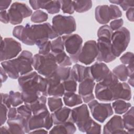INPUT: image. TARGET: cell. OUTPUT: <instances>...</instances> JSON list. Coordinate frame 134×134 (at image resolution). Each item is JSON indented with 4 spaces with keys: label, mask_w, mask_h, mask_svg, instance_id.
<instances>
[{
    "label": "cell",
    "mask_w": 134,
    "mask_h": 134,
    "mask_svg": "<svg viewBox=\"0 0 134 134\" xmlns=\"http://www.w3.org/2000/svg\"><path fill=\"white\" fill-rule=\"evenodd\" d=\"M25 28L28 46L36 44L37 46L41 42L59 37L49 23L37 25L27 23Z\"/></svg>",
    "instance_id": "obj_1"
},
{
    "label": "cell",
    "mask_w": 134,
    "mask_h": 134,
    "mask_svg": "<svg viewBox=\"0 0 134 134\" xmlns=\"http://www.w3.org/2000/svg\"><path fill=\"white\" fill-rule=\"evenodd\" d=\"M20 90L40 92L42 95L47 96L48 82L47 79L32 71L20 75L18 80Z\"/></svg>",
    "instance_id": "obj_2"
},
{
    "label": "cell",
    "mask_w": 134,
    "mask_h": 134,
    "mask_svg": "<svg viewBox=\"0 0 134 134\" xmlns=\"http://www.w3.org/2000/svg\"><path fill=\"white\" fill-rule=\"evenodd\" d=\"M32 66L39 74L49 77L56 71L58 66L52 52L46 55L36 54L34 56Z\"/></svg>",
    "instance_id": "obj_3"
},
{
    "label": "cell",
    "mask_w": 134,
    "mask_h": 134,
    "mask_svg": "<svg viewBox=\"0 0 134 134\" xmlns=\"http://www.w3.org/2000/svg\"><path fill=\"white\" fill-rule=\"evenodd\" d=\"M53 124L51 114L47 108L39 113L33 114L27 119L26 133H29L31 131L42 128L49 130Z\"/></svg>",
    "instance_id": "obj_4"
},
{
    "label": "cell",
    "mask_w": 134,
    "mask_h": 134,
    "mask_svg": "<svg viewBox=\"0 0 134 134\" xmlns=\"http://www.w3.org/2000/svg\"><path fill=\"white\" fill-rule=\"evenodd\" d=\"M130 40V33L129 30L124 27L113 33L111 43L114 55L117 58L127 49Z\"/></svg>",
    "instance_id": "obj_5"
},
{
    "label": "cell",
    "mask_w": 134,
    "mask_h": 134,
    "mask_svg": "<svg viewBox=\"0 0 134 134\" xmlns=\"http://www.w3.org/2000/svg\"><path fill=\"white\" fill-rule=\"evenodd\" d=\"M52 27L59 36L70 35L76 29V24L74 18L72 16L57 15L52 19Z\"/></svg>",
    "instance_id": "obj_6"
},
{
    "label": "cell",
    "mask_w": 134,
    "mask_h": 134,
    "mask_svg": "<svg viewBox=\"0 0 134 134\" xmlns=\"http://www.w3.org/2000/svg\"><path fill=\"white\" fill-rule=\"evenodd\" d=\"M64 48L73 63L79 61V57L81 52L83 39L77 34H70L63 35L62 37Z\"/></svg>",
    "instance_id": "obj_7"
},
{
    "label": "cell",
    "mask_w": 134,
    "mask_h": 134,
    "mask_svg": "<svg viewBox=\"0 0 134 134\" xmlns=\"http://www.w3.org/2000/svg\"><path fill=\"white\" fill-rule=\"evenodd\" d=\"M71 118L72 122L76 124L79 131L82 132H85L86 129L93 120L86 104H82L72 109Z\"/></svg>",
    "instance_id": "obj_8"
},
{
    "label": "cell",
    "mask_w": 134,
    "mask_h": 134,
    "mask_svg": "<svg viewBox=\"0 0 134 134\" xmlns=\"http://www.w3.org/2000/svg\"><path fill=\"white\" fill-rule=\"evenodd\" d=\"M21 51V44L12 38H1V61L11 60L16 57Z\"/></svg>",
    "instance_id": "obj_9"
},
{
    "label": "cell",
    "mask_w": 134,
    "mask_h": 134,
    "mask_svg": "<svg viewBox=\"0 0 134 134\" xmlns=\"http://www.w3.org/2000/svg\"><path fill=\"white\" fill-rule=\"evenodd\" d=\"M9 23L12 25H18L25 18L32 14V10L25 3L16 2L13 3L8 10Z\"/></svg>",
    "instance_id": "obj_10"
},
{
    "label": "cell",
    "mask_w": 134,
    "mask_h": 134,
    "mask_svg": "<svg viewBox=\"0 0 134 134\" xmlns=\"http://www.w3.org/2000/svg\"><path fill=\"white\" fill-rule=\"evenodd\" d=\"M88 106L93 117L101 123H103L114 113L110 103H99L97 100L93 99L88 103Z\"/></svg>",
    "instance_id": "obj_11"
},
{
    "label": "cell",
    "mask_w": 134,
    "mask_h": 134,
    "mask_svg": "<svg viewBox=\"0 0 134 134\" xmlns=\"http://www.w3.org/2000/svg\"><path fill=\"white\" fill-rule=\"evenodd\" d=\"M98 55L97 42L95 40H88L82 46L79 57V61L86 65L93 63Z\"/></svg>",
    "instance_id": "obj_12"
},
{
    "label": "cell",
    "mask_w": 134,
    "mask_h": 134,
    "mask_svg": "<svg viewBox=\"0 0 134 134\" xmlns=\"http://www.w3.org/2000/svg\"><path fill=\"white\" fill-rule=\"evenodd\" d=\"M12 60L20 75L28 74L33 70L34 56L31 52L28 50H23L17 58Z\"/></svg>",
    "instance_id": "obj_13"
},
{
    "label": "cell",
    "mask_w": 134,
    "mask_h": 134,
    "mask_svg": "<svg viewBox=\"0 0 134 134\" xmlns=\"http://www.w3.org/2000/svg\"><path fill=\"white\" fill-rule=\"evenodd\" d=\"M97 46L98 55L96 59L98 62L108 63L116 59V57L112 52L111 41L98 38Z\"/></svg>",
    "instance_id": "obj_14"
},
{
    "label": "cell",
    "mask_w": 134,
    "mask_h": 134,
    "mask_svg": "<svg viewBox=\"0 0 134 134\" xmlns=\"http://www.w3.org/2000/svg\"><path fill=\"white\" fill-rule=\"evenodd\" d=\"M95 86V82L92 77H88L80 83L78 93L84 103H88L94 99L93 90Z\"/></svg>",
    "instance_id": "obj_15"
},
{
    "label": "cell",
    "mask_w": 134,
    "mask_h": 134,
    "mask_svg": "<svg viewBox=\"0 0 134 134\" xmlns=\"http://www.w3.org/2000/svg\"><path fill=\"white\" fill-rule=\"evenodd\" d=\"M124 129L122 117L118 115H114L104 125L103 133H128Z\"/></svg>",
    "instance_id": "obj_16"
},
{
    "label": "cell",
    "mask_w": 134,
    "mask_h": 134,
    "mask_svg": "<svg viewBox=\"0 0 134 134\" xmlns=\"http://www.w3.org/2000/svg\"><path fill=\"white\" fill-rule=\"evenodd\" d=\"M46 78L48 82V96L54 97L62 96L65 93V90L62 82L57 76L55 73L51 76Z\"/></svg>",
    "instance_id": "obj_17"
},
{
    "label": "cell",
    "mask_w": 134,
    "mask_h": 134,
    "mask_svg": "<svg viewBox=\"0 0 134 134\" xmlns=\"http://www.w3.org/2000/svg\"><path fill=\"white\" fill-rule=\"evenodd\" d=\"M113 100L122 99L129 100L131 98V91L130 86L126 82H119L111 86Z\"/></svg>",
    "instance_id": "obj_18"
},
{
    "label": "cell",
    "mask_w": 134,
    "mask_h": 134,
    "mask_svg": "<svg viewBox=\"0 0 134 134\" xmlns=\"http://www.w3.org/2000/svg\"><path fill=\"white\" fill-rule=\"evenodd\" d=\"M7 124L10 133H26L27 119L19 114L13 118L8 119Z\"/></svg>",
    "instance_id": "obj_19"
},
{
    "label": "cell",
    "mask_w": 134,
    "mask_h": 134,
    "mask_svg": "<svg viewBox=\"0 0 134 134\" xmlns=\"http://www.w3.org/2000/svg\"><path fill=\"white\" fill-rule=\"evenodd\" d=\"M110 71L107 65L102 62H97L90 66L91 76L97 83L104 80Z\"/></svg>",
    "instance_id": "obj_20"
},
{
    "label": "cell",
    "mask_w": 134,
    "mask_h": 134,
    "mask_svg": "<svg viewBox=\"0 0 134 134\" xmlns=\"http://www.w3.org/2000/svg\"><path fill=\"white\" fill-rule=\"evenodd\" d=\"M71 112L72 109L67 107H62L53 112L51 114V116L53 124L54 125H59L67 121L72 122Z\"/></svg>",
    "instance_id": "obj_21"
},
{
    "label": "cell",
    "mask_w": 134,
    "mask_h": 134,
    "mask_svg": "<svg viewBox=\"0 0 134 134\" xmlns=\"http://www.w3.org/2000/svg\"><path fill=\"white\" fill-rule=\"evenodd\" d=\"M111 86H107L102 84L100 82L97 83L95 86V95L96 98L98 100L102 102L112 101L113 94Z\"/></svg>",
    "instance_id": "obj_22"
},
{
    "label": "cell",
    "mask_w": 134,
    "mask_h": 134,
    "mask_svg": "<svg viewBox=\"0 0 134 134\" xmlns=\"http://www.w3.org/2000/svg\"><path fill=\"white\" fill-rule=\"evenodd\" d=\"M71 74L73 78L79 83L81 82L88 77H92L90 72V66L75 64L71 70Z\"/></svg>",
    "instance_id": "obj_23"
},
{
    "label": "cell",
    "mask_w": 134,
    "mask_h": 134,
    "mask_svg": "<svg viewBox=\"0 0 134 134\" xmlns=\"http://www.w3.org/2000/svg\"><path fill=\"white\" fill-rule=\"evenodd\" d=\"M95 17L96 21L103 25L107 24L111 20L109 6L107 5L97 6L95 9Z\"/></svg>",
    "instance_id": "obj_24"
},
{
    "label": "cell",
    "mask_w": 134,
    "mask_h": 134,
    "mask_svg": "<svg viewBox=\"0 0 134 134\" xmlns=\"http://www.w3.org/2000/svg\"><path fill=\"white\" fill-rule=\"evenodd\" d=\"M76 131L74 123L67 121L64 123L55 125L49 132V133H65L73 134Z\"/></svg>",
    "instance_id": "obj_25"
},
{
    "label": "cell",
    "mask_w": 134,
    "mask_h": 134,
    "mask_svg": "<svg viewBox=\"0 0 134 134\" xmlns=\"http://www.w3.org/2000/svg\"><path fill=\"white\" fill-rule=\"evenodd\" d=\"M122 121L124 128L128 133H134V107L131 106L122 116Z\"/></svg>",
    "instance_id": "obj_26"
},
{
    "label": "cell",
    "mask_w": 134,
    "mask_h": 134,
    "mask_svg": "<svg viewBox=\"0 0 134 134\" xmlns=\"http://www.w3.org/2000/svg\"><path fill=\"white\" fill-rule=\"evenodd\" d=\"M2 67L8 76L13 79H17L19 77V73L13 60H9L1 62Z\"/></svg>",
    "instance_id": "obj_27"
},
{
    "label": "cell",
    "mask_w": 134,
    "mask_h": 134,
    "mask_svg": "<svg viewBox=\"0 0 134 134\" xmlns=\"http://www.w3.org/2000/svg\"><path fill=\"white\" fill-rule=\"evenodd\" d=\"M40 8L46 9L50 14L59 13L61 9L60 1H40Z\"/></svg>",
    "instance_id": "obj_28"
},
{
    "label": "cell",
    "mask_w": 134,
    "mask_h": 134,
    "mask_svg": "<svg viewBox=\"0 0 134 134\" xmlns=\"http://www.w3.org/2000/svg\"><path fill=\"white\" fill-rule=\"evenodd\" d=\"M63 95V102L67 106L74 107L83 103L81 96L74 92H65Z\"/></svg>",
    "instance_id": "obj_29"
},
{
    "label": "cell",
    "mask_w": 134,
    "mask_h": 134,
    "mask_svg": "<svg viewBox=\"0 0 134 134\" xmlns=\"http://www.w3.org/2000/svg\"><path fill=\"white\" fill-rule=\"evenodd\" d=\"M46 96L41 95L35 102L27 105H28L31 108L32 114H36L47 108L46 106Z\"/></svg>",
    "instance_id": "obj_30"
},
{
    "label": "cell",
    "mask_w": 134,
    "mask_h": 134,
    "mask_svg": "<svg viewBox=\"0 0 134 134\" xmlns=\"http://www.w3.org/2000/svg\"><path fill=\"white\" fill-rule=\"evenodd\" d=\"M111 106L116 114L121 115L125 113L131 107V104L124 100L117 99L113 102Z\"/></svg>",
    "instance_id": "obj_31"
},
{
    "label": "cell",
    "mask_w": 134,
    "mask_h": 134,
    "mask_svg": "<svg viewBox=\"0 0 134 134\" xmlns=\"http://www.w3.org/2000/svg\"><path fill=\"white\" fill-rule=\"evenodd\" d=\"M112 72L121 82H125L128 79V71L127 66L125 64H120L116 66L113 69Z\"/></svg>",
    "instance_id": "obj_32"
},
{
    "label": "cell",
    "mask_w": 134,
    "mask_h": 134,
    "mask_svg": "<svg viewBox=\"0 0 134 134\" xmlns=\"http://www.w3.org/2000/svg\"><path fill=\"white\" fill-rule=\"evenodd\" d=\"M73 3L74 10L79 13L89 10L92 6V1H74Z\"/></svg>",
    "instance_id": "obj_33"
},
{
    "label": "cell",
    "mask_w": 134,
    "mask_h": 134,
    "mask_svg": "<svg viewBox=\"0 0 134 134\" xmlns=\"http://www.w3.org/2000/svg\"><path fill=\"white\" fill-rule=\"evenodd\" d=\"M53 54L57 63L60 66H69L72 65V62L70 57L66 54L64 51L60 53Z\"/></svg>",
    "instance_id": "obj_34"
},
{
    "label": "cell",
    "mask_w": 134,
    "mask_h": 134,
    "mask_svg": "<svg viewBox=\"0 0 134 134\" xmlns=\"http://www.w3.org/2000/svg\"><path fill=\"white\" fill-rule=\"evenodd\" d=\"M21 95L25 104H29L37 100L42 94L39 92L22 91Z\"/></svg>",
    "instance_id": "obj_35"
},
{
    "label": "cell",
    "mask_w": 134,
    "mask_h": 134,
    "mask_svg": "<svg viewBox=\"0 0 134 134\" xmlns=\"http://www.w3.org/2000/svg\"><path fill=\"white\" fill-rule=\"evenodd\" d=\"M71 67L59 66L55 73L60 80L63 82L71 77Z\"/></svg>",
    "instance_id": "obj_36"
},
{
    "label": "cell",
    "mask_w": 134,
    "mask_h": 134,
    "mask_svg": "<svg viewBox=\"0 0 134 134\" xmlns=\"http://www.w3.org/2000/svg\"><path fill=\"white\" fill-rule=\"evenodd\" d=\"M48 105L49 110L53 113L63 106V102L60 97H49L48 98Z\"/></svg>",
    "instance_id": "obj_37"
},
{
    "label": "cell",
    "mask_w": 134,
    "mask_h": 134,
    "mask_svg": "<svg viewBox=\"0 0 134 134\" xmlns=\"http://www.w3.org/2000/svg\"><path fill=\"white\" fill-rule=\"evenodd\" d=\"M113 31L108 25H105L100 27L97 31L98 39H106L111 41Z\"/></svg>",
    "instance_id": "obj_38"
},
{
    "label": "cell",
    "mask_w": 134,
    "mask_h": 134,
    "mask_svg": "<svg viewBox=\"0 0 134 134\" xmlns=\"http://www.w3.org/2000/svg\"><path fill=\"white\" fill-rule=\"evenodd\" d=\"M64 45L62 37L59 36L51 41V52L57 53L64 51Z\"/></svg>",
    "instance_id": "obj_39"
},
{
    "label": "cell",
    "mask_w": 134,
    "mask_h": 134,
    "mask_svg": "<svg viewBox=\"0 0 134 134\" xmlns=\"http://www.w3.org/2000/svg\"><path fill=\"white\" fill-rule=\"evenodd\" d=\"M9 96L10 104L13 107H17L22 104L24 102L21 93L19 92L10 91L9 92Z\"/></svg>",
    "instance_id": "obj_40"
},
{
    "label": "cell",
    "mask_w": 134,
    "mask_h": 134,
    "mask_svg": "<svg viewBox=\"0 0 134 134\" xmlns=\"http://www.w3.org/2000/svg\"><path fill=\"white\" fill-rule=\"evenodd\" d=\"M48 18L47 13L41 10H37L31 15V21L35 23H41L46 21Z\"/></svg>",
    "instance_id": "obj_41"
},
{
    "label": "cell",
    "mask_w": 134,
    "mask_h": 134,
    "mask_svg": "<svg viewBox=\"0 0 134 134\" xmlns=\"http://www.w3.org/2000/svg\"><path fill=\"white\" fill-rule=\"evenodd\" d=\"M66 92H75L77 90V82L71 76L69 79L62 82Z\"/></svg>",
    "instance_id": "obj_42"
},
{
    "label": "cell",
    "mask_w": 134,
    "mask_h": 134,
    "mask_svg": "<svg viewBox=\"0 0 134 134\" xmlns=\"http://www.w3.org/2000/svg\"><path fill=\"white\" fill-rule=\"evenodd\" d=\"M61 8L64 13L72 14L74 12V8L73 1H60Z\"/></svg>",
    "instance_id": "obj_43"
},
{
    "label": "cell",
    "mask_w": 134,
    "mask_h": 134,
    "mask_svg": "<svg viewBox=\"0 0 134 134\" xmlns=\"http://www.w3.org/2000/svg\"><path fill=\"white\" fill-rule=\"evenodd\" d=\"M17 112L18 114L20 115L26 119H28L32 115V111L28 105L25 104L18 107L17 108Z\"/></svg>",
    "instance_id": "obj_44"
},
{
    "label": "cell",
    "mask_w": 134,
    "mask_h": 134,
    "mask_svg": "<svg viewBox=\"0 0 134 134\" xmlns=\"http://www.w3.org/2000/svg\"><path fill=\"white\" fill-rule=\"evenodd\" d=\"M37 47L39 48V54L46 55L49 54L51 50V42L49 40L41 42Z\"/></svg>",
    "instance_id": "obj_45"
},
{
    "label": "cell",
    "mask_w": 134,
    "mask_h": 134,
    "mask_svg": "<svg viewBox=\"0 0 134 134\" xmlns=\"http://www.w3.org/2000/svg\"><path fill=\"white\" fill-rule=\"evenodd\" d=\"M86 133H100L101 126L93 119L86 130Z\"/></svg>",
    "instance_id": "obj_46"
},
{
    "label": "cell",
    "mask_w": 134,
    "mask_h": 134,
    "mask_svg": "<svg viewBox=\"0 0 134 134\" xmlns=\"http://www.w3.org/2000/svg\"><path fill=\"white\" fill-rule=\"evenodd\" d=\"M120 61L125 65L133 63V53L131 52H126L120 58Z\"/></svg>",
    "instance_id": "obj_47"
},
{
    "label": "cell",
    "mask_w": 134,
    "mask_h": 134,
    "mask_svg": "<svg viewBox=\"0 0 134 134\" xmlns=\"http://www.w3.org/2000/svg\"><path fill=\"white\" fill-rule=\"evenodd\" d=\"M109 8L110 9L111 19H115L121 17L122 13L120 8L115 5H110Z\"/></svg>",
    "instance_id": "obj_48"
},
{
    "label": "cell",
    "mask_w": 134,
    "mask_h": 134,
    "mask_svg": "<svg viewBox=\"0 0 134 134\" xmlns=\"http://www.w3.org/2000/svg\"><path fill=\"white\" fill-rule=\"evenodd\" d=\"M124 24V20L122 18L115 19L110 23V28L112 31H116L121 28Z\"/></svg>",
    "instance_id": "obj_49"
},
{
    "label": "cell",
    "mask_w": 134,
    "mask_h": 134,
    "mask_svg": "<svg viewBox=\"0 0 134 134\" xmlns=\"http://www.w3.org/2000/svg\"><path fill=\"white\" fill-rule=\"evenodd\" d=\"M8 108L3 103L1 104V125L3 126V124L7 120L8 114Z\"/></svg>",
    "instance_id": "obj_50"
},
{
    "label": "cell",
    "mask_w": 134,
    "mask_h": 134,
    "mask_svg": "<svg viewBox=\"0 0 134 134\" xmlns=\"http://www.w3.org/2000/svg\"><path fill=\"white\" fill-rule=\"evenodd\" d=\"M119 5H120L123 10L126 11L129 8L133 7L134 0H120Z\"/></svg>",
    "instance_id": "obj_51"
},
{
    "label": "cell",
    "mask_w": 134,
    "mask_h": 134,
    "mask_svg": "<svg viewBox=\"0 0 134 134\" xmlns=\"http://www.w3.org/2000/svg\"><path fill=\"white\" fill-rule=\"evenodd\" d=\"M1 103L4 104L8 108L11 107L12 105L10 104L9 94L7 93H3L1 94Z\"/></svg>",
    "instance_id": "obj_52"
},
{
    "label": "cell",
    "mask_w": 134,
    "mask_h": 134,
    "mask_svg": "<svg viewBox=\"0 0 134 134\" xmlns=\"http://www.w3.org/2000/svg\"><path fill=\"white\" fill-rule=\"evenodd\" d=\"M1 21L4 24H7L9 23V17L8 12L5 10H2L0 13Z\"/></svg>",
    "instance_id": "obj_53"
},
{
    "label": "cell",
    "mask_w": 134,
    "mask_h": 134,
    "mask_svg": "<svg viewBox=\"0 0 134 134\" xmlns=\"http://www.w3.org/2000/svg\"><path fill=\"white\" fill-rule=\"evenodd\" d=\"M12 1L10 0H1L0 1V9L2 10H5L10 5Z\"/></svg>",
    "instance_id": "obj_54"
},
{
    "label": "cell",
    "mask_w": 134,
    "mask_h": 134,
    "mask_svg": "<svg viewBox=\"0 0 134 134\" xmlns=\"http://www.w3.org/2000/svg\"><path fill=\"white\" fill-rule=\"evenodd\" d=\"M126 15L127 19L129 21L133 22L134 20V8L131 7L127 9L126 13Z\"/></svg>",
    "instance_id": "obj_55"
},
{
    "label": "cell",
    "mask_w": 134,
    "mask_h": 134,
    "mask_svg": "<svg viewBox=\"0 0 134 134\" xmlns=\"http://www.w3.org/2000/svg\"><path fill=\"white\" fill-rule=\"evenodd\" d=\"M17 109L15 108V107H10L9 108V110H8V114H7V117L8 119L13 118L15 117L17 115Z\"/></svg>",
    "instance_id": "obj_56"
},
{
    "label": "cell",
    "mask_w": 134,
    "mask_h": 134,
    "mask_svg": "<svg viewBox=\"0 0 134 134\" xmlns=\"http://www.w3.org/2000/svg\"><path fill=\"white\" fill-rule=\"evenodd\" d=\"M29 3L34 10H39V9L40 8V1H29Z\"/></svg>",
    "instance_id": "obj_57"
},
{
    "label": "cell",
    "mask_w": 134,
    "mask_h": 134,
    "mask_svg": "<svg viewBox=\"0 0 134 134\" xmlns=\"http://www.w3.org/2000/svg\"><path fill=\"white\" fill-rule=\"evenodd\" d=\"M8 77V75L5 72L4 70L2 67H1V84L6 82Z\"/></svg>",
    "instance_id": "obj_58"
},
{
    "label": "cell",
    "mask_w": 134,
    "mask_h": 134,
    "mask_svg": "<svg viewBox=\"0 0 134 134\" xmlns=\"http://www.w3.org/2000/svg\"><path fill=\"white\" fill-rule=\"evenodd\" d=\"M48 132L47 130H44L42 128H39L37 129L34 130L29 132V133H48Z\"/></svg>",
    "instance_id": "obj_59"
},
{
    "label": "cell",
    "mask_w": 134,
    "mask_h": 134,
    "mask_svg": "<svg viewBox=\"0 0 134 134\" xmlns=\"http://www.w3.org/2000/svg\"><path fill=\"white\" fill-rule=\"evenodd\" d=\"M0 133L3 134V133H10L9 128H7L5 126H2L1 127L0 130Z\"/></svg>",
    "instance_id": "obj_60"
},
{
    "label": "cell",
    "mask_w": 134,
    "mask_h": 134,
    "mask_svg": "<svg viewBox=\"0 0 134 134\" xmlns=\"http://www.w3.org/2000/svg\"><path fill=\"white\" fill-rule=\"evenodd\" d=\"M128 83L131 86H133V77H129L128 81Z\"/></svg>",
    "instance_id": "obj_61"
}]
</instances>
